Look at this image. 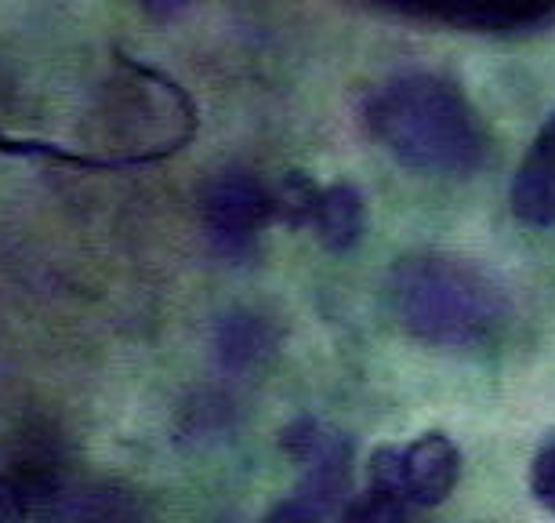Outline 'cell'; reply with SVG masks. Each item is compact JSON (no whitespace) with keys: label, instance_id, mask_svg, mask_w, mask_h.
<instances>
[{"label":"cell","instance_id":"1","mask_svg":"<svg viewBox=\"0 0 555 523\" xmlns=\"http://www.w3.org/2000/svg\"><path fill=\"white\" fill-rule=\"evenodd\" d=\"M366 131L396 161L425 175H468L487 161V131L461 91L433 73H400L363 106Z\"/></svg>","mask_w":555,"mask_h":523},{"label":"cell","instance_id":"2","mask_svg":"<svg viewBox=\"0 0 555 523\" xmlns=\"http://www.w3.org/2000/svg\"><path fill=\"white\" fill-rule=\"evenodd\" d=\"M403 328L439 349H473L505 323L508 302L487 269L454 255H411L392 273Z\"/></svg>","mask_w":555,"mask_h":523},{"label":"cell","instance_id":"3","mask_svg":"<svg viewBox=\"0 0 555 523\" xmlns=\"http://www.w3.org/2000/svg\"><path fill=\"white\" fill-rule=\"evenodd\" d=\"M392 15L468 34H538L555 26V0H371Z\"/></svg>","mask_w":555,"mask_h":523},{"label":"cell","instance_id":"4","mask_svg":"<svg viewBox=\"0 0 555 523\" xmlns=\"http://www.w3.org/2000/svg\"><path fill=\"white\" fill-rule=\"evenodd\" d=\"M201 218L222 255H247L261 229L276 222V193L250 171H222L204 190Z\"/></svg>","mask_w":555,"mask_h":523},{"label":"cell","instance_id":"5","mask_svg":"<svg viewBox=\"0 0 555 523\" xmlns=\"http://www.w3.org/2000/svg\"><path fill=\"white\" fill-rule=\"evenodd\" d=\"M403 458V484L414 509H433L450 498L461 476V451L443 433H425L400 447Z\"/></svg>","mask_w":555,"mask_h":523},{"label":"cell","instance_id":"6","mask_svg":"<svg viewBox=\"0 0 555 523\" xmlns=\"http://www.w3.org/2000/svg\"><path fill=\"white\" fill-rule=\"evenodd\" d=\"M512 215L527 226H555V113L544 120L538 139L522 156L508 190Z\"/></svg>","mask_w":555,"mask_h":523},{"label":"cell","instance_id":"7","mask_svg":"<svg viewBox=\"0 0 555 523\" xmlns=\"http://www.w3.org/2000/svg\"><path fill=\"white\" fill-rule=\"evenodd\" d=\"M363 226H366V212H363V196L356 186L349 182L320 186L306 229L317 233L323 247L341 255V251H349L356 240L363 237Z\"/></svg>","mask_w":555,"mask_h":523},{"label":"cell","instance_id":"8","mask_svg":"<svg viewBox=\"0 0 555 523\" xmlns=\"http://www.w3.org/2000/svg\"><path fill=\"white\" fill-rule=\"evenodd\" d=\"M276 349V331L258 317H229L218 328V360L229 371H250Z\"/></svg>","mask_w":555,"mask_h":523},{"label":"cell","instance_id":"9","mask_svg":"<svg viewBox=\"0 0 555 523\" xmlns=\"http://www.w3.org/2000/svg\"><path fill=\"white\" fill-rule=\"evenodd\" d=\"M411 512L414 506L406 498L371 484L363 495H352L345 501V509L334 523H411Z\"/></svg>","mask_w":555,"mask_h":523},{"label":"cell","instance_id":"10","mask_svg":"<svg viewBox=\"0 0 555 523\" xmlns=\"http://www.w3.org/2000/svg\"><path fill=\"white\" fill-rule=\"evenodd\" d=\"M334 436L338 433L323 429L317 418H295V422L280 433V447H284L287 458H295V462L306 469L309 462H317V458L327 451V447L334 444Z\"/></svg>","mask_w":555,"mask_h":523},{"label":"cell","instance_id":"11","mask_svg":"<svg viewBox=\"0 0 555 523\" xmlns=\"http://www.w3.org/2000/svg\"><path fill=\"white\" fill-rule=\"evenodd\" d=\"M0 153L12 156H44V161H62V164H77V167H99V161L83 150H66V145H51V142H26V139H8L0 131Z\"/></svg>","mask_w":555,"mask_h":523},{"label":"cell","instance_id":"12","mask_svg":"<svg viewBox=\"0 0 555 523\" xmlns=\"http://www.w3.org/2000/svg\"><path fill=\"white\" fill-rule=\"evenodd\" d=\"M530 487H533V498H538L548 512H555V436L533 455Z\"/></svg>","mask_w":555,"mask_h":523},{"label":"cell","instance_id":"13","mask_svg":"<svg viewBox=\"0 0 555 523\" xmlns=\"http://www.w3.org/2000/svg\"><path fill=\"white\" fill-rule=\"evenodd\" d=\"M261 523H331V516L320 506H312L301 490H295L291 498L276 501V506L266 512V520H261Z\"/></svg>","mask_w":555,"mask_h":523},{"label":"cell","instance_id":"14","mask_svg":"<svg viewBox=\"0 0 555 523\" xmlns=\"http://www.w3.org/2000/svg\"><path fill=\"white\" fill-rule=\"evenodd\" d=\"M26 512V495L15 484V476H0V523H23Z\"/></svg>","mask_w":555,"mask_h":523},{"label":"cell","instance_id":"15","mask_svg":"<svg viewBox=\"0 0 555 523\" xmlns=\"http://www.w3.org/2000/svg\"><path fill=\"white\" fill-rule=\"evenodd\" d=\"M134 4H142L145 12H153L160 18H171L182 12V8H190V0H134Z\"/></svg>","mask_w":555,"mask_h":523}]
</instances>
